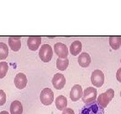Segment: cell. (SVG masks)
Here are the masks:
<instances>
[{
    "mask_svg": "<svg viewBox=\"0 0 121 114\" xmlns=\"http://www.w3.org/2000/svg\"><path fill=\"white\" fill-rule=\"evenodd\" d=\"M62 114H75V113H74V111L72 110V109L66 107V108L63 110Z\"/></svg>",
    "mask_w": 121,
    "mask_h": 114,
    "instance_id": "cell-22",
    "label": "cell"
},
{
    "mask_svg": "<svg viewBox=\"0 0 121 114\" xmlns=\"http://www.w3.org/2000/svg\"><path fill=\"white\" fill-rule=\"evenodd\" d=\"M97 90L96 88L93 87H88L83 91V95L82 96V101L85 104H90L94 101H96L97 99Z\"/></svg>",
    "mask_w": 121,
    "mask_h": 114,
    "instance_id": "cell-4",
    "label": "cell"
},
{
    "mask_svg": "<svg viewBox=\"0 0 121 114\" xmlns=\"http://www.w3.org/2000/svg\"><path fill=\"white\" fill-rule=\"evenodd\" d=\"M91 82L95 87H101L104 83V74L99 69H96L92 73Z\"/></svg>",
    "mask_w": 121,
    "mask_h": 114,
    "instance_id": "cell-6",
    "label": "cell"
},
{
    "mask_svg": "<svg viewBox=\"0 0 121 114\" xmlns=\"http://www.w3.org/2000/svg\"><path fill=\"white\" fill-rule=\"evenodd\" d=\"M113 96H114V90L113 89H108L97 98V102L102 107L105 108L106 106L108 105V103L112 101Z\"/></svg>",
    "mask_w": 121,
    "mask_h": 114,
    "instance_id": "cell-2",
    "label": "cell"
},
{
    "mask_svg": "<svg viewBox=\"0 0 121 114\" xmlns=\"http://www.w3.org/2000/svg\"><path fill=\"white\" fill-rule=\"evenodd\" d=\"M120 97H121V90H120Z\"/></svg>",
    "mask_w": 121,
    "mask_h": 114,
    "instance_id": "cell-25",
    "label": "cell"
},
{
    "mask_svg": "<svg viewBox=\"0 0 121 114\" xmlns=\"http://www.w3.org/2000/svg\"><path fill=\"white\" fill-rule=\"evenodd\" d=\"M39 57L40 60L44 63H49L53 57V50L52 48L48 44H44L41 46V48L39 52Z\"/></svg>",
    "mask_w": 121,
    "mask_h": 114,
    "instance_id": "cell-3",
    "label": "cell"
},
{
    "mask_svg": "<svg viewBox=\"0 0 121 114\" xmlns=\"http://www.w3.org/2000/svg\"><path fill=\"white\" fill-rule=\"evenodd\" d=\"M41 43V37L39 36H31L28 38L27 41V46L30 50L31 51H36L40 48Z\"/></svg>",
    "mask_w": 121,
    "mask_h": 114,
    "instance_id": "cell-10",
    "label": "cell"
},
{
    "mask_svg": "<svg viewBox=\"0 0 121 114\" xmlns=\"http://www.w3.org/2000/svg\"><path fill=\"white\" fill-rule=\"evenodd\" d=\"M52 85L54 88L56 90H61L64 88L66 85V78L65 76L61 74H56L52 78Z\"/></svg>",
    "mask_w": 121,
    "mask_h": 114,
    "instance_id": "cell-8",
    "label": "cell"
},
{
    "mask_svg": "<svg viewBox=\"0 0 121 114\" xmlns=\"http://www.w3.org/2000/svg\"><path fill=\"white\" fill-rule=\"evenodd\" d=\"M109 45L113 50H118L121 47V37L119 36H112L108 39Z\"/></svg>",
    "mask_w": 121,
    "mask_h": 114,
    "instance_id": "cell-17",
    "label": "cell"
},
{
    "mask_svg": "<svg viewBox=\"0 0 121 114\" xmlns=\"http://www.w3.org/2000/svg\"><path fill=\"white\" fill-rule=\"evenodd\" d=\"M9 56V48L5 43L0 42V60H4Z\"/></svg>",
    "mask_w": 121,
    "mask_h": 114,
    "instance_id": "cell-19",
    "label": "cell"
},
{
    "mask_svg": "<svg viewBox=\"0 0 121 114\" xmlns=\"http://www.w3.org/2000/svg\"><path fill=\"white\" fill-rule=\"evenodd\" d=\"M13 81H14V85L16 88H18L19 90L25 89L27 86V83H28L26 75L23 73H19V74H16Z\"/></svg>",
    "mask_w": 121,
    "mask_h": 114,
    "instance_id": "cell-9",
    "label": "cell"
},
{
    "mask_svg": "<svg viewBox=\"0 0 121 114\" xmlns=\"http://www.w3.org/2000/svg\"><path fill=\"white\" fill-rule=\"evenodd\" d=\"M9 70V65L6 62H0V79L4 78Z\"/></svg>",
    "mask_w": 121,
    "mask_h": 114,
    "instance_id": "cell-20",
    "label": "cell"
},
{
    "mask_svg": "<svg viewBox=\"0 0 121 114\" xmlns=\"http://www.w3.org/2000/svg\"><path fill=\"white\" fill-rule=\"evenodd\" d=\"M56 106L59 111H63L67 106V99L64 95H59L56 99Z\"/></svg>",
    "mask_w": 121,
    "mask_h": 114,
    "instance_id": "cell-14",
    "label": "cell"
},
{
    "mask_svg": "<svg viewBox=\"0 0 121 114\" xmlns=\"http://www.w3.org/2000/svg\"><path fill=\"white\" fill-rule=\"evenodd\" d=\"M10 112L11 114H22L23 106L19 101H13L10 105Z\"/></svg>",
    "mask_w": 121,
    "mask_h": 114,
    "instance_id": "cell-16",
    "label": "cell"
},
{
    "mask_svg": "<svg viewBox=\"0 0 121 114\" xmlns=\"http://www.w3.org/2000/svg\"><path fill=\"white\" fill-rule=\"evenodd\" d=\"M83 95L82 88L79 85H75L72 88L70 92V98L72 101H78Z\"/></svg>",
    "mask_w": 121,
    "mask_h": 114,
    "instance_id": "cell-11",
    "label": "cell"
},
{
    "mask_svg": "<svg viewBox=\"0 0 121 114\" xmlns=\"http://www.w3.org/2000/svg\"><path fill=\"white\" fill-rule=\"evenodd\" d=\"M0 114H9L7 111H2V112H0Z\"/></svg>",
    "mask_w": 121,
    "mask_h": 114,
    "instance_id": "cell-24",
    "label": "cell"
},
{
    "mask_svg": "<svg viewBox=\"0 0 121 114\" xmlns=\"http://www.w3.org/2000/svg\"><path fill=\"white\" fill-rule=\"evenodd\" d=\"M116 79L119 82L121 83V68H119L117 70V73H116Z\"/></svg>",
    "mask_w": 121,
    "mask_h": 114,
    "instance_id": "cell-23",
    "label": "cell"
},
{
    "mask_svg": "<svg viewBox=\"0 0 121 114\" xmlns=\"http://www.w3.org/2000/svg\"><path fill=\"white\" fill-rule=\"evenodd\" d=\"M82 45L80 41H75L72 43L70 47V52L72 55L77 56L80 54L82 52Z\"/></svg>",
    "mask_w": 121,
    "mask_h": 114,
    "instance_id": "cell-15",
    "label": "cell"
},
{
    "mask_svg": "<svg viewBox=\"0 0 121 114\" xmlns=\"http://www.w3.org/2000/svg\"><path fill=\"white\" fill-rule=\"evenodd\" d=\"M40 102L45 106H49L54 101V93L50 88H45L42 90L40 95Z\"/></svg>",
    "mask_w": 121,
    "mask_h": 114,
    "instance_id": "cell-5",
    "label": "cell"
},
{
    "mask_svg": "<svg viewBox=\"0 0 121 114\" xmlns=\"http://www.w3.org/2000/svg\"><path fill=\"white\" fill-rule=\"evenodd\" d=\"M69 65V61L67 58H60L59 57L56 60V68L58 70L64 71Z\"/></svg>",
    "mask_w": 121,
    "mask_h": 114,
    "instance_id": "cell-18",
    "label": "cell"
},
{
    "mask_svg": "<svg viewBox=\"0 0 121 114\" xmlns=\"http://www.w3.org/2000/svg\"><path fill=\"white\" fill-rule=\"evenodd\" d=\"M78 63L82 68H87L91 63L90 55L87 52H82L78 57Z\"/></svg>",
    "mask_w": 121,
    "mask_h": 114,
    "instance_id": "cell-13",
    "label": "cell"
},
{
    "mask_svg": "<svg viewBox=\"0 0 121 114\" xmlns=\"http://www.w3.org/2000/svg\"><path fill=\"white\" fill-rule=\"evenodd\" d=\"M78 114H104V108L97 101H94L90 104H86Z\"/></svg>",
    "mask_w": 121,
    "mask_h": 114,
    "instance_id": "cell-1",
    "label": "cell"
},
{
    "mask_svg": "<svg viewBox=\"0 0 121 114\" xmlns=\"http://www.w3.org/2000/svg\"><path fill=\"white\" fill-rule=\"evenodd\" d=\"M9 46L12 51L18 52L21 48V41L19 36H10L9 38Z\"/></svg>",
    "mask_w": 121,
    "mask_h": 114,
    "instance_id": "cell-12",
    "label": "cell"
},
{
    "mask_svg": "<svg viewBox=\"0 0 121 114\" xmlns=\"http://www.w3.org/2000/svg\"><path fill=\"white\" fill-rule=\"evenodd\" d=\"M6 102V94L3 90H0V106H4Z\"/></svg>",
    "mask_w": 121,
    "mask_h": 114,
    "instance_id": "cell-21",
    "label": "cell"
},
{
    "mask_svg": "<svg viewBox=\"0 0 121 114\" xmlns=\"http://www.w3.org/2000/svg\"><path fill=\"white\" fill-rule=\"evenodd\" d=\"M120 63H121V59H120Z\"/></svg>",
    "mask_w": 121,
    "mask_h": 114,
    "instance_id": "cell-26",
    "label": "cell"
},
{
    "mask_svg": "<svg viewBox=\"0 0 121 114\" xmlns=\"http://www.w3.org/2000/svg\"><path fill=\"white\" fill-rule=\"evenodd\" d=\"M54 52L60 58H67L68 48L64 43L57 42L54 45Z\"/></svg>",
    "mask_w": 121,
    "mask_h": 114,
    "instance_id": "cell-7",
    "label": "cell"
}]
</instances>
